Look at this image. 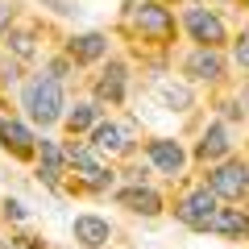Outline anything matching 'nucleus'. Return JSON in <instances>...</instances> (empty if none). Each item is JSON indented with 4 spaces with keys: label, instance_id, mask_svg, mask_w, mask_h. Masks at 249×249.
Here are the masks:
<instances>
[{
    "label": "nucleus",
    "instance_id": "nucleus-1",
    "mask_svg": "<svg viewBox=\"0 0 249 249\" xmlns=\"http://www.w3.org/2000/svg\"><path fill=\"white\" fill-rule=\"evenodd\" d=\"M25 112L37 124H54L62 116V88L54 75H37L34 83H25Z\"/></svg>",
    "mask_w": 249,
    "mask_h": 249
},
{
    "label": "nucleus",
    "instance_id": "nucleus-2",
    "mask_svg": "<svg viewBox=\"0 0 249 249\" xmlns=\"http://www.w3.org/2000/svg\"><path fill=\"white\" fill-rule=\"evenodd\" d=\"M175 216L187 224V229H208V224H212V216H216V191H212V187L191 191V196L175 208Z\"/></svg>",
    "mask_w": 249,
    "mask_h": 249
},
{
    "label": "nucleus",
    "instance_id": "nucleus-3",
    "mask_svg": "<svg viewBox=\"0 0 249 249\" xmlns=\"http://www.w3.org/2000/svg\"><path fill=\"white\" fill-rule=\"evenodd\" d=\"M208 187H212L216 196H224V199H241V196H249V166H241V162H224V166L212 170Z\"/></svg>",
    "mask_w": 249,
    "mask_h": 249
},
{
    "label": "nucleus",
    "instance_id": "nucleus-4",
    "mask_svg": "<svg viewBox=\"0 0 249 249\" xmlns=\"http://www.w3.org/2000/svg\"><path fill=\"white\" fill-rule=\"evenodd\" d=\"M183 25L196 34L199 46H220V42H224L220 17H212V13H204V9H187V13H183Z\"/></svg>",
    "mask_w": 249,
    "mask_h": 249
},
{
    "label": "nucleus",
    "instance_id": "nucleus-5",
    "mask_svg": "<svg viewBox=\"0 0 249 249\" xmlns=\"http://www.w3.org/2000/svg\"><path fill=\"white\" fill-rule=\"evenodd\" d=\"M133 21L142 34H154V37H170L175 34V17H170L162 4H133Z\"/></svg>",
    "mask_w": 249,
    "mask_h": 249
},
{
    "label": "nucleus",
    "instance_id": "nucleus-6",
    "mask_svg": "<svg viewBox=\"0 0 249 249\" xmlns=\"http://www.w3.org/2000/svg\"><path fill=\"white\" fill-rule=\"evenodd\" d=\"M150 162L162 170V175H178L187 162V154L178 150V142H166V137H158V142H150Z\"/></svg>",
    "mask_w": 249,
    "mask_h": 249
},
{
    "label": "nucleus",
    "instance_id": "nucleus-7",
    "mask_svg": "<svg viewBox=\"0 0 249 249\" xmlns=\"http://www.w3.org/2000/svg\"><path fill=\"white\" fill-rule=\"evenodd\" d=\"M108 237H112L108 220H100V216H75V241L83 249H100Z\"/></svg>",
    "mask_w": 249,
    "mask_h": 249
},
{
    "label": "nucleus",
    "instance_id": "nucleus-8",
    "mask_svg": "<svg viewBox=\"0 0 249 249\" xmlns=\"http://www.w3.org/2000/svg\"><path fill=\"white\" fill-rule=\"evenodd\" d=\"M187 75H191V79H220L224 62H220V54H216V46H204V50L191 54V58H187Z\"/></svg>",
    "mask_w": 249,
    "mask_h": 249
},
{
    "label": "nucleus",
    "instance_id": "nucleus-9",
    "mask_svg": "<svg viewBox=\"0 0 249 249\" xmlns=\"http://www.w3.org/2000/svg\"><path fill=\"white\" fill-rule=\"evenodd\" d=\"M91 145L100 154H124L129 150V124H100L91 133Z\"/></svg>",
    "mask_w": 249,
    "mask_h": 249
},
{
    "label": "nucleus",
    "instance_id": "nucleus-10",
    "mask_svg": "<svg viewBox=\"0 0 249 249\" xmlns=\"http://www.w3.org/2000/svg\"><path fill=\"white\" fill-rule=\"evenodd\" d=\"M116 199H121L129 212H137V216H158V208H162V199L154 196L150 187H129V191H121Z\"/></svg>",
    "mask_w": 249,
    "mask_h": 249
},
{
    "label": "nucleus",
    "instance_id": "nucleus-11",
    "mask_svg": "<svg viewBox=\"0 0 249 249\" xmlns=\"http://www.w3.org/2000/svg\"><path fill=\"white\" fill-rule=\"evenodd\" d=\"M212 232H229V237H245L249 232V216L241 212V208H216L212 224H208Z\"/></svg>",
    "mask_w": 249,
    "mask_h": 249
},
{
    "label": "nucleus",
    "instance_id": "nucleus-12",
    "mask_svg": "<svg viewBox=\"0 0 249 249\" xmlns=\"http://www.w3.org/2000/svg\"><path fill=\"white\" fill-rule=\"evenodd\" d=\"M0 142H4V150H13V154H29L34 133H29L21 121H0Z\"/></svg>",
    "mask_w": 249,
    "mask_h": 249
},
{
    "label": "nucleus",
    "instance_id": "nucleus-13",
    "mask_svg": "<svg viewBox=\"0 0 249 249\" xmlns=\"http://www.w3.org/2000/svg\"><path fill=\"white\" fill-rule=\"evenodd\" d=\"M104 50H108V37L104 34H83V37L71 42V58L75 62H91V58H100Z\"/></svg>",
    "mask_w": 249,
    "mask_h": 249
},
{
    "label": "nucleus",
    "instance_id": "nucleus-14",
    "mask_svg": "<svg viewBox=\"0 0 249 249\" xmlns=\"http://www.w3.org/2000/svg\"><path fill=\"white\" fill-rule=\"evenodd\" d=\"M220 154H229V129L212 124L204 133V142H199V158H220Z\"/></svg>",
    "mask_w": 249,
    "mask_h": 249
},
{
    "label": "nucleus",
    "instance_id": "nucleus-15",
    "mask_svg": "<svg viewBox=\"0 0 249 249\" xmlns=\"http://www.w3.org/2000/svg\"><path fill=\"white\" fill-rule=\"evenodd\" d=\"M96 91H100V100H112L116 104L124 96V67H108V75L96 83Z\"/></svg>",
    "mask_w": 249,
    "mask_h": 249
},
{
    "label": "nucleus",
    "instance_id": "nucleus-16",
    "mask_svg": "<svg viewBox=\"0 0 249 249\" xmlns=\"http://www.w3.org/2000/svg\"><path fill=\"white\" fill-rule=\"evenodd\" d=\"M96 116H100V108H96V104H75L71 112H67V129H71V133H79V129H88Z\"/></svg>",
    "mask_w": 249,
    "mask_h": 249
},
{
    "label": "nucleus",
    "instance_id": "nucleus-17",
    "mask_svg": "<svg viewBox=\"0 0 249 249\" xmlns=\"http://www.w3.org/2000/svg\"><path fill=\"white\" fill-rule=\"evenodd\" d=\"M158 96L166 100L175 112H183V108L191 104V91H187V88H175V83H158Z\"/></svg>",
    "mask_w": 249,
    "mask_h": 249
},
{
    "label": "nucleus",
    "instance_id": "nucleus-18",
    "mask_svg": "<svg viewBox=\"0 0 249 249\" xmlns=\"http://www.w3.org/2000/svg\"><path fill=\"white\" fill-rule=\"evenodd\" d=\"M9 42H13V50H17L21 58H25V54H34V34H13Z\"/></svg>",
    "mask_w": 249,
    "mask_h": 249
},
{
    "label": "nucleus",
    "instance_id": "nucleus-19",
    "mask_svg": "<svg viewBox=\"0 0 249 249\" xmlns=\"http://www.w3.org/2000/svg\"><path fill=\"white\" fill-rule=\"evenodd\" d=\"M237 62H241V67L249 71V29L241 34V42H237Z\"/></svg>",
    "mask_w": 249,
    "mask_h": 249
},
{
    "label": "nucleus",
    "instance_id": "nucleus-20",
    "mask_svg": "<svg viewBox=\"0 0 249 249\" xmlns=\"http://www.w3.org/2000/svg\"><path fill=\"white\" fill-rule=\"evenodd\" d=\"M4 216H13V220H25V208H21L17 199H9V204H4Z\"/></svg>",
    "mask_w": 249,
    "mask_h": 249
},
{
    "label": "nucleus",
    "instance_id": "nucleus-21",
    "mask_svg": "<svg viewBox=\"0 0 249 249\" xmlns=\"http://www.w3.org/2000/svg\"><path fill=\"white\" fill-rule=\"evenodd\" d=\"M9 17H13V4H9V0H0V29H9Z\"/></svg>",
    "mask_w": 249,
    "mask_h": 249
},
{
    "label": "nucleus",
    "instance_id": "nucleus-22",
    "mask_svg": "<svg viewBox=\"0 0 249 249\" xmlns=\"http://www.w3.org/2000/svg\"><path fill=\"white\" fill-rule=\"evenodd\" d=\"M50 75H54V79H62V75H67V62H62V58L50 62Z\"/></svg>",
    "mask_w": 249,
    "mask_h": 249
}]
</instances>
